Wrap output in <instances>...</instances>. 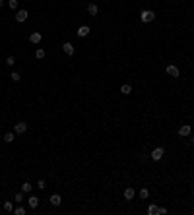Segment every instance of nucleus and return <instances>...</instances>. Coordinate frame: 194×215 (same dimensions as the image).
Returning a JSON list of instances; mask_svg holds the SVG:
<instances>
[{
  "instance_id": "nucleus-7",
  "label": "nucleus",
  "mask_w": 194,
  "mask_h": 215,
  "mask_svg": "<svg viewBox=\"0 0 194 215\" xmlns=\"http://www.w3.org/2000/svg\"><path fill=\"white\" fill-rule=\"evenodd\" d=\"M41 39H43V35L39 31H33L31 35H29V41H31L33 45H39V43H41Z\"/></svg>"
},
{
  "instance_id": "nucleus-13",
  "label": "nucleus",
  "mask_w": 194,
  "mask_h": 215,
  "mask_svg": "<svg viewBox=\"0 0 194 215\" xmlns=\"http://www.w3.org/2000/svg\"><path fill=\"white\" fill-rule=\"evenodd\" d=\"M14 140H16V132H6L4 134V141L6 144H12Z\"/></svg>"
},
{
  "instance_id": "nucleus-18",
  "label": "nucleus",
  "mask_w": 194,
  "mask_h": 215,
  "mask_svg": "<svg viewBox=\"0 0 194 215\" xmlns=\"http://www.w3.org/2000/svg\"><path fill=\"white\" fill-rule=\"evenodd\" d=\"M138 196L142 198V200H148V198H149V190H148V188H142V190L138 192Z\"/></svg>"
},
{
  "instance_id": "nucleus-4",
  "label": "nucleus",
  "mask_w": 194,
  "mask_h": 215,
  "mask_svg": "<svg viewBox=\"0 0 194 215\" xmlns=\"http://www.w3.org/2000/svg\"><path fill=\"white\" fill-rule=\"evenodd\" d=\"M14 132H16L18 136L25 134V132H27V122H18V124L14 126Z\"/></svg>"
},
{
  "instance_id": "nucleus-10",
  "label": "nucleus",
  "mask_w": 194,
  "mask_h": 215,
  "mask_svg": "<svg viewBox=\"0 0 194 215\" xmlns=\"http://www.w3.org/2000/svg\"><path fill=\"white\" fill-rule=\"evenodd\" d=\"M179 136H190V124H183V126L179 128Z\"/></svg>"
},
{
  "instance_id": "nucleus-25",
  "label": "nucleus",
  "mask_w": 194,
  "mask_h": 215,
  "mask_svg": "<svg viewBox=\"0 0 194 215\" xmlns=\"http://www.w3.org/2000/svg\"><path fill=\"white\" fill-rule=\"evenodd\" d=\"M8 6L12 10H18V0H8Z\"/></svg>"
},
{
  "instance_id": "nucleus-2",
  "label": "nucleus",
  "mask_w": 194,
  "mask_h": 215,
  "mask_svg": "<svg viewBox=\"0 0 194 215\" xmlns=\"http://www.w3.org/2000/svg\"><path fill=\"white\" fill-rule=\"evenodd\" d=\"M163 155H165V149H163L161 145H159V147H155V149L152 151V155H149V157H152V161H161V159H163Z\"/></svg>"
},
{
  "instance_id": "nucleus-29",
  "label": "nucleus",
  "mask_w": 194,
  "mask_h": 215,
  "mask_svg": "<svg viewBox=\"0 0 194 215\" xmlns=\"http://www.w3.org/2000/svg\"><path fill=\"white\" fill-rule=\"evenodd\" d=\"M2 6H4V0H0V8H2Z\"/></svg>"
},
{
  "instance_id": "nucleus-9",
  "label": "nucleus",
  "mask_w": 194,
  "mask_h": 215,
  "mask_svg": "<svg viewBox=\"0 0 194 215\" xmlns=\"http://www.w3.org/2000/svg\"><path fill=\"white\" fill-rule=\"evenodd\" d=\"M136 196V190H134V188H132V186H128V188H126V190H124V200H132V198H134Z\"/></svg>"
},
{
  "instance_id": "nucleus-8",
  "label": "nucleus",
  "mask_w": 194,
  "mask_h": 215,
  "mask_svg": "<svg viewBox=\"0 0 194 215\" xmlns=\"http://www.w3.org/2000/svg\"><path fill=\"white\" fill-rule=\"evenodd\" d=\"M62 51H64L68 56H72L76 52V49H74V45H72V43H64V45H62Z\"/></svg>"
},
{
  "instance_id": "nucleus-21",
  "label": "nucleus",
  "mask_w": 194,
  "mask_h": 215,
  "mask_svg": "<svg viewBox=\"0 0 194 215\" xmlns=\"http://www.w3.org/2000/svg\"><path fill=\"white\" fill-rule=\"evenodd\" d=\"M4 211H8V213H12V211H14V206H12V201H4Z\"/></svg>"
},
{
  "instance_id": "nucleus-14",
  "label": "nucleus",
  "mask_w": 194,
  "mask_h": 215,
  "mask_svg": "<svg viewBox=\"0 0 194 215\" xmlns=\"http://www.w3.org/2000/svg\"><path fill=\"white\" fill-rule=\"evenodd\" d=\"M97 12H99L97 4H88V14L89 16H97Z\"/></svg>"
},
{
  "instance_id": "nucleus-6",
  "label": "nucleus",
  "mask_w": 194,
  "mask_h": 215,
  "mask_svg": "<svg viewBox=\"0 0 194 215\" xmlns=\"http://www.w3.org/2000/svg\"><path fill=\"white\" fill-rule=\"evenodd\" d=\"M167 74L171 76V78H179L180 72H179V68H177L175 64H169V66H167Z\"/></svg>"
},
{
  "instance_id": "nucleus-19",
  "label": "nucleus",
  "mask_w": 194,
  "mask_h": 215,
  "mask_svg": "<svg viewBox=\"0 0 194 215\" xmlns=\"http://www.w3.org/2000/svg\"><path fill=\"white\" fill-rule=\"evenodd\" d=\"M12 213H14V215H25V207H23V206H18L14 211H12Z\"/></svg>"
},
{
  "instance_id": "nucleus-17",
  "label": "nucleus",
  "mask_w": 194,
  "mask_h": 215,
  "mask_svg": "<svg viewBox=\"0 0 194 215\" xmlns=\"http://www.w3.org/2000/svg\"><path fill=\"white\" fill-rule=\"evenodd\" d=\"M120 93H124V95H130V93H132V85H130V84H124L122 87H120Z\"/></svg>"
},
{
  "instance_id": "nucleus-22",
  "label": "nucleus",
  "mask_w": 194,
  "mask_h": 215,
  "mask_svg": "<svg viewBox=\"0 0 194 215\" xmlns=\"http://www.w3.org/2000/svg\"><path fill=\"white\" fill-rule=\"evenodd\" d=\"M10 78H12V81H19V80H22L19 72H12V74H10Z\"/></svg>"
},
{
  "instance_id": "nucleus-15",
  "label": "nucleus",
  "mask_w": 194,
  "mask_h": 215,
  "mask_svg": "<svg viewBox=\"0 0 194 215\" xmlns=\"http://www.w3.org/2000/svg\"><path fill=\"white\" fill-rule=\"evenodd\" d=\"M31 190H33V184L31 182H23L22 184V192H23V194H29Z\"/></svg>"
},
{
  "instance_id": "nucleus-20",
  "label": "nucleus",
  "mask_w": 194,
  "mask_h": 215,
  "mask_svg": "<svg viewBox=\"0 0 194 215\" xmlns=\"http://www.w3.org/2000/svg\"><path fill=\"white\" fill-rule=\"evenodd\" d=\"M157 209H159V206H155V204H152V206L148 207V213H149V215H157Z\"/></svg>"
},
{
  "instance_id": "nucleus-12",
  "label": "nucleus",
  "mask_w": 194,
  "mask_h": 215,
  "mask_svg": "<svg viewBox=\"0 0 194 215\" xmlns=\"http://www.w3.org/2000/svg\"><path fill=\"white\" fill-rule=\"evenodd\" d=\"M60 204H62V198L58 196V194H52L51 196V206H55V207H58Z\"/></svg>"
},
{
  "instance_id": "nucleus-28",
  "label": "nucleus",
  "mask_w": 194,
  "mask_h": 215,
  "mask_svg": "<svg viewBox=\"0 0 194 215\" xmlns=\"http://www.w3.org/2000/svg\"><path fill=\"white\" fill-rule=\"evenodd\" d=\"M190 144H192V145H194V136H190Z\"/></svg>"
},
{
  "instance_id": "nucleus-23",
  "label": "nucleus",
  "mask_w": 194,
  "mask_h": 215,
  "mask_svg": "<svg viewBox=\"0 0 194 215\" xmlns=\"http://www.w3.org/2000/svg\"><path fill=\"white\" fill-rule=\"evenodd\" d=\"M14 201L22 204V201H23V192H18V194H16V196H14Z\"/></svg>"
},
{
  "instance_id": "nucleus-27",
  "label": "nucleus",
  "mask_w": 194,
  "mask_h": 215,
  "mask_svg": "<svg viewBox=\"0 0 194 215\" xmlns=\"http://www.w3.org/2000/svg\"><path fill=\"white\" fill-rule=\"evenodd\" d=\"M165 213H167L165 207H159V209H157V215H165Z\"/></svg>"
},
{
  "instance_id": "nucleus-24",
  "label": "nucleus",
  "mask_w": 194,
  "mask_h": 215,
  "mask_svg": "<svg viewBox=\"0 0 194 215\" xmlns=\"http://www.w3.org/2000/svg\"><path fill=\"white\" fill-rule=\"evenodd\" d=\"M14 64H16V58H14L12 54H10L8 58H6V66H14Z\"/></svg>"
},
{
  "instance_id": "nucleus-3",
  "label": "nucleus",
  "mask_w": 194,
  "mask_h": 215,
  "mask_svg": "<svg viewBox=\"0 0 194 215\" xmlns=\"http://www.w3.org/2000/svg\"><path fill=\"white\" fill-rule=\"evenodd\" d=\"M14 18H16V21H18V24H22V21H25V19L29 18V12H27V10H18Z\"/></svg>"
},
{
  "instance_id": "nucleus-5",
  "label": "nucleus",
  "mask_w": 194,
  "mask_h": 215,
  "mask_svg": "<svg viewBox=\"0 0 194 215\" xmlns=\"http://www.w3.org/2000/svg\"><path fill=\"white\" fill-rule=\"evenodd\" d=\"M89 31H91V29H89V25H80V27H78V31H76V35H78V37L82 39V37H88V35H89Z\"/></svg>"
},
{
  "instance_id": "nucleus-26",
  "label": "nucleus",
  "mask_w": 194,
  "mask_h": 215,
  "mask_svg": "<svg viewBox=\"0 0 194 215\" xmlns=\"http://www.w3.org/2000/svg\"><path fill=\"white\" fill-rule=\"evenodd\" d=\"M37 188H39V190H45V188H47V182L43 180V178H41V180L37 182Z\"/></svg>"
},
{
  "instance_id": "nucleus-11",
  "label": "nucleus",
  "mask_w": 194,
  "mask_h": 215,
  "mask_svg": "<svg viewBox=\"0 0 194 215\" xmlns=\"http://www.w3.org/2000/svg\"><path fill=\"white\" fill-rule=\"evenodd\" d=\"M27 206L31 207V209H35V207L39 206V198H37V196H29V200H27Z\"/></svg>"
},
{
  "instance_id": "nucleus-30",
  "label": "nucleus",
  "mask_w": 194,
  "mask_h": 215,
  "mask_svg": "<svg viewBox=\"0 0 194 215\" xmlns=\"http://www.w3.org/2000/svg\"><path fill=\"white\" fill-rule=\"evenodd\" d=\"M192 192H194V188H192Z\"/></svg>"
},
{
  "instance_id": "nucleus-1",
  "label": "nucleus",
  "mask_w": 194,
  "mask_h": 215,
  "mask_svg": "<svg viewBox=\"0 0 194 215\" xmlns=\"http://www.w3.org/2000/svg\"><path fill=\"white\" fill-rule=\"evenodd\" d=\"M140 19H142L144 24H149V21L155 19V12H152V10H142V12H140Z\"/></svg>"
},
{
  "instance_id": "nucleus-16",
  "label": "nucleus",
  "mask_w": 194,
  "mask_h": 215,
  "mask_svg": "<svg viewBox=\"0 0 194 215\" xmlns=\"http://www.w3.org/2000/svg\"><path fill=\"white\" fill-rule=\"evenodd\" d=\"M45 49H35V58H37V60H43V58H45Z\"/></svg>"
}]
</instances>
